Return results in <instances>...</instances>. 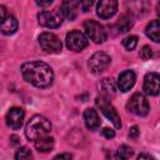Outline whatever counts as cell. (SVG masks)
I'll return each instance as SVG.
<instances>
[{
  "label": "cell",
  "mask_w": 160,
  "mask_h": 160,
  "mask_svg": "<svg viewBox=\"0 0 160 160\" xmlns=\"http://www.w3.org/2000/svg\"><path fill=\"white\" fill-rule=\"evenodd\" d=\"M21 74L24 79L36 88H48L52 84V69L42 61H29L21 65Z\"/></svg>",
  "instance_id": "obj_1"
},
{
  "label": "cell",
  "mask_w": 160,
  "mask_h": 160,
  "mask_svg": "<svg viewBox=\"0 0 160 160\" xmlns=\"http://www.w3.org/2000/svg\"><path fill=\"white\" fill-rule=\"evenodd\" d=\"M50 131H51V124L42 115H34L25 126V135L31 141L48 136Z\"/></svg>",
  "instance_id": "obj_2"
},
{
  "label": "cell",
  "mask_w": 160,
  "mask_h": 160,
  "mask_svg": "<svg viewBox=\"0 0 160 160\" xmlns=\"http://www.w3.org/2000/svg\"><path fill=\"white\" fill-rule=\"evenodd\" d=\"M95 102H96V106L101 110V112L114 124V126H115L116 129H120V128H121V119H120V116H119L116 109H115V108L112 106V104L110 102V100H109L108 98L100 95V96L96 98Z\"/></svg>",
  "instance_id": "obj_3"
},
{
  "label": "cell",
  "mask_w": 160,
  "mask_h": 160,
  "mask_svg": "<svg viewBox=\"0 0 160 160\" xmlns=\"http://www.w3.org/2000/svg\"><path fill=\"white\" fill-rule=\"evenodd\" d=\"M38 21L41 26L49 28V29H56L61 25L62 22V14L61 10L55 9V10H48V11H41L38 14Z\"/></svg>",
  "instance_id": "obj_4"
},
{
  "label": "cell",
  "mask_w": 160,
  "mask_h": 160,
  "mask_svg": "<svg viewBox=\"0 0 160 160\" xmlns=\"http://www.w3.org/2000/svg\"><path fill=\"white\" fill-rule=\"evenodd\" d=\"M84 30L86 36L95 44H101L106 40V31L104 26L95 20H86L84 22Z\"/></svg>",
  "instance_id": "obj_5"
},
{
  "label": "cell",
  "mask_w": 160,
  "mask_h": 160,
  "mask_svg": "<svg viewBox=\"0 0 160 160\" xmlns=\"http://www.w3.org/2000/svg\"><path fill=\"white\" fill-rule=\"evenodd\" d=\"M110 62H111V58L106 52L98 51L90 56L88 66L92 74H100L109 68Z\"/></svg>",
  "instance_id": "obj_6"
},
{
  "label": "cell",
  "mask_w": 160,
  "mask_h": 160,
  "mask_svg": "<svg viewBox=\"0 0 160 160\" xmlns=\"http://www.w3.org/2000/svg\"><path fill=\"white\" fill-rule=\"evenodd\" d=\"M39 44L41 49L50 54H58L61 51L62 44L60 39L52 32H42L39 35Z\"/></svg>",
  "instance_id": "obj_7"
},
{
  "label": "cell",
  "mask_w": 160,
  "mask_h": 160,
  "mask_svg": "<svg viewBox=\"0 0 160 160\" xmlns=\"http://www.w3.org/2000/svg\"><path fill=\"white\" fill-rule=\"evenodd\" d=\"M128 110L138 116H145L149 112V102L146 100V98L140 94V92H135L132 94V96L129 99L128 102Z\"/></svg>",
  "instance_id": "obj_8"
},
{
  "label": "cell",
  "mask_w": 160,
  "mask_h": 160,
  "mask_svg": "<svg viewBox=\"0 0 160 160\" xmlns=\"http://www.w3.org/2000/svg\"><path fill=\"white\" fill-rule=\"evenodd\" d=\"M65 42H66V46L69 50H72L76 52L84 50L89 44L88 38L82 32H80L79 30H72V31L68 32Z\"/></svg>",
  "instance_id": "obj_9"
},
{
  "label": "cell",
  "mask_w": 160,
  "mask_h": 160,
  "mask_svg": "<svg viewBox=\"0 0 160 160\" xmlns=\"http://www.w3.org/2000/svg\"><path fill=\"white\" fill-rule=\"evenodd\" d=\"M144 92L149 96H156L160 91V76L158 72H149L144 79Z\"/></svg>",
  "instance_id": "obj_10"
},
{
  "label": "cell",
  "mask_w": 160,
  "mask_h": 160,
  "mask_svg": "<svg viewBox=\"0 0 160 160\" xmlns=\"http://www.w3.org/2000/svg\"><path fill=\"white\" fill-rule=\"evenodd\" d=\"M118 10V0H99L96 14L101 19H110Z\"/></svg>",
  "instance_id": "obj_11"
},
{
  "label": "cell",
  "mask_w": 160,
  "mask_h": 160,
  "mask_svg": "<svg viewBox=\"0 0 160 160\" xmlns=\"http://www.w3.org/2000/svg\"><path fill=\"white\" fill-rule=\"evenodd\" d=\"M24 116H25V112L21 108H11L8 114H6V125L12 129V130H18L21 128L22 125V120H24Z\"/></svg>",
  "instance_id": "obj_12"
},
{
  "label": "cell",
  "mask_w": 160,
  "mask_h": 160,
  "mask_svg": "<svg viewBox=\"0 0 160 160\" xmlns=\"http://www.w3.org/2000/svg\"><path fill=\"white\" fill-rule=\"evenodd\" d=\"M126 10L134 16H142L149 10V0H126Z\"/></svg>",
  "instance_id": "obj_13"
},
{
  "label": "cell",
  "mask_w": 160,
  "mask_h": 160,
  "mask_svg": "<svg viewBox=\"0 0 160 160\" xmlns=\"http://www.w3.org/2000/svg\"><path fill=\"white\" fill-rule=\"evenodd\" d=\"M135 80H136V76H135V72L132 70L122 71L118 78V86H119L120 91H122V92L129 91L134 86Z\"/></svg>",
  "instance_id": "obj_14"
},
{
  "label": "cell",
  "mask_w": 160,
  "mask_h": 160,
  "mask_svg": "<svg viewBox=\"0 0 160 160\" xmlns=\"http://www.w3.org/2000/svg\"><path fill=\"white\" fill-rule=\"evenodd\" d=\"M61 14L69 20H75L79 14V1L78 0H62Z\"/></svg>",
  "instance_id": "obj_15"
},
{
  "label": "cell",
  "mask_w": 160,
  "mask_h": 160,
  "mask_svg": "<svg viewBox=\"0 0 160 160\" xmlns=\"http://www.w3.org/2000/svg\"><path fill=\"white\" fill-rule=\"evenodd\" d=\"M84 121H85L86 128L90 129V130H96L100 126L99 115H98L96 110L92 109V108L85 109V111H84Z\"/></svg>",
  "instance_id": "obj_16"
},
{
  "label": "cell",
  "mask_w": 160,
  "mask_h": 160,
  "mask_svg": "<svg viewBox=\"0 0 160 160\" xmlns=\"http://www.w3.org/2000/svg\"><path fill=\"white\" fill-rule=\"evenodd\" d=\"M99 90H100V95L105 96V98H111L115 95L116 92V86H115V82L109 79V78H105L102 79L100 82H99Z\"/></svg>",
  "instance_id": "obj_17"
},
{
  "label": "cell",
  "mask_w": 160,
  "mask_h": 160,
  "mask_svg": "<svg viewBox=\"0 0 160 160\" xmlns=\"http://www.w3.org/2000/svg\"><path fill=\"white\" fill-rule=\"evenodd\" d=\"M18 26H19V24H18L16 18L14 15L8 14L6 19L0 25V31L2 34H5V35H11V34H14L18 30Z\"/></svg>",
  "instance_id": "obj_18"
},
{
  "label": "cell",
  "mask_w": 160,
  "mask_h": 160,
  "mask_svg": "<svg viewBox=\"0 0 160 160\" xmlns=\"http://www.w3.org/2000/svg\"><path fill=\"white\" fill-rule=\"evenodd\" d=\"M145 34L148 38H150L152 41L159 42L160 41V25H159V20H152L145 30Z\"/></svg>",
  "instance_id": "obj_19"
},
{
  "label": "cell",
  "mask_w": 160,
  "mask_h": 160,
  "mask_svg": "<svg viewBox=\"0 0 160 160\" xmlns=\"http://www.w3.org/2000/svg\"><path fill=\"white\" fill-rule=\"evenodd\" d=\"M34 144H35V148L38 151L48 152V151H51V149L54 148V139L50 136H44V138L35 140Z\"/></svg>",
  "instance_id": "obj_20"
},
{
  "label": "cell",
  "mask_w": 160,
  "mask_h": 160,
  "mask_svg": "<svg viewBox=\"0 0 160 160\" xmlns=\"http://www.w3.org/2000/svg\"><path fill=\"white\" fill-rule=\"evenodd\" d=\"M132 20H131V18L129 16V15H121L120 18H119V20L116 21V30H118V32H120V34H124V32H128L131 28H132Z\"/></svg>",
  "instance_id": "obj_21"
},
{
  "label": "cell",
  "mask_w": 160,
  "mask_h": 160,
  "mask_svg": "<svg viewBox=\"0 0 160 160\" xmlns=\"http://www.w3.org/2000/svg\"><path fill=\"white\" fill-rule=\"evenodd\" d=\"M136 45H138V36H135V35H129V36L124 38V40H122V46L129 51L134 50L136 48Z\"/></svg>",
  "instance_id": "obj_22"
},
{
  "label": "cell",
  "mask_w": 160,
  "mask_h": 160,
  "mask_svg": "<svg viewBox=\"0 0 160 160\" xmlns=\"http://www.w3.org/2000/svg\"><path fill=\"white\" fill-rule=\"evenodd\" d=\"M132 149L128 145H121L119 146L118 149V152H116V158H120V159H129L130 156H132Z\"/></svg>",
  "instance_id": "obj_23"
},
{
  "label": "cell",
  "mask_w": 160,
  "mask_h": 160,
  "mask_svg": "<svg viewBox=\"0 0 160 160\" xmlns=\"http://www.w3.org/2000/svg\"><path fill=\"white\" fill-rule=\"evenodd\" d=\"M30 158H32L31 151H30L28 148H25V146L20 148V149L16 151V154H15V159H16V160H25V159H30Z\"/></svg>",
  "instance_id": "obj_24"
},
{
  "label": "cell",
  "mask_w": 160,
  "mask_h": 160,
  "mask_svg": "<svg viewBox=\"0 0 160 160\" xmlns=\"http://www.w3.org/2000/svg\"><path fill=\"white\" fill-rule=\"evenodd\" d=\"M139 55H140V58H141V59H144V60H149L150 58H152V50H151V48H150V46L145 45V46H142V48H141V50H140Z\"/></svg>",
  "instance_id": "obj_25"
},
{
  "label": "cell",
  "mask_w": 160,
  "mask_h": 160,
  "mask_svg": "<svg viewBox=\"0 0 160 160\" xmlns=\"http://www.w3.org/2000/svg\"><path fill=\"white\" fill-rule=\"evenodd\" d=\"M79 5H80V9L84 12H88L91 9V6L94 5V0H80L79 1Z\"/></svg>",
  "instance_id": "obj_26"
},
{
  "label": "cell",
  "mask_w": 160,
  "mask_h": 160,
  "mask_svg": "<svg viewBox=\"0 0 160 160\" xmlns=\"http://www.w3.org/2000/svg\"><path fill=\"white\" fill-rule=\"evenodd\" d=\"M139 135H140V130H139V128H138L136 125L131 126L130 130H129V138H130V139H138Z\"/></svg>",
  "instance_id": "obj_27"
},
{
  "label": "cell",
  "mask_w": 160,
  "mask_h": 160,
  "mask_svg": "<svg viewBox=\"0 0 160 160\" xmlns=\"http://www.w3.org/2000/svg\"><path fill=\"white\" fill-rule=\"evenodd\" d=\"M101 134H102V136H105L106 139H112V138L115 136V131H114L112 129H109V128H104V129L101 130Z\"/></svg>",
  "instance_id": "obj_28"
},
{
  "label": "cell",
  "mask_w": 160,
  "mask_h": 160,
  "mask_svg": "<svg viewBox=\"0 0 160 160\" xmlns=\"http://www.w3.org/2000/svg\"><path fill=\"white\" fill-rule=\"evenodd\" d=\"M52 1L54 0H35L38 6H40V8H48V6H50L52 4Z\"/></svg>",
  "instance_id": "obj_29"
},
{
  "label": "cell",
  "mask_w": 160,
  "mask_h": 160,
  "mask_svg": "<svg viewBox=\"0 0 160 160\" xmlns=\"http://www.w3.org/2000/svg\"><path fill=\"white\" fill-rule=\"evenodd\" d=\"M6 16H8L6 8H5V6H2V5H0V25H1V24H2V21L6 19Z\"/></svg>",
  "instance_id": "obj_30"
},
{
  "label": "cell",
  "mask_w": 160,
  "mask_h": 160,
  "mask_svg": "<svg viewBox=\"0 0 160 160\" xmlns=\"http://www.w3.org/2000/svg\"><path fill=\"white\" fill-rule=\"evenodd\" d=\"M54 159H71V155L70 154H59Z\"/></svg>",
  "instance_id": "obj_31"
},
{
  "label": "cell",
  "mask_w": 160,
  "mask_h": 160,
  "mask_svg": "<svg viewBox=\"0 0 160 160\" xmlns=\"http://www.w3.org/2000/svg\"><path fill=\"white\" fill-rule=\"evenodd\" d=\"M10 140H11V144H12V145H16V144H19V138H18V136H15V135L10 136Z\"/></svg>",
  "instance_id": "obj_32"
},
{
  "label": "cell",
  "mask_w": 160,
  "mask_h": 160,
  "mask_svg": "<svg viewBox=\"0 0 160 160\" xmlns=\"http://www.w3.org/2000/svg\"><path fill=\"white\" fill-rule=\"evenodd\" d=\"M152 159V156H150V155H148V154H140L139 156H138V159L140 160V159Z\"/></svg>",
  "instance_id": "obj_33"
}]
</instances>
